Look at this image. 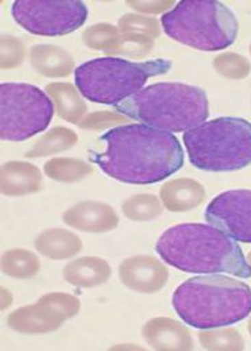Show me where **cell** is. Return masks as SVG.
<instances>
[{
  "label": "cell",
  "instance_id": "6da1fadb",
  "mask_svg": "<svg viewBox=\"0 0 251 351\" xmlns=\"http://www.w3.org/2000/svg\"><path fill=\"white\" fill-rule=\"evenodd\" d=\"M105 152L89 159L111 179L129 184H154L174 176L184 165V150L170 132L144 123L110 129L99 137Z\"/></svg>",
  "mask_w": 251,
  "mask_h": 351
},
{
  "label": "cell",
  "instance_id": "7a4b0ae2",
  "mask_svg": "<svg viewBox=\"0 0 251 351\" xmlns=\"http://www.w3.org/2000/svg\"><path fill=\"white\" fill-rule=\"evenodd\" d=\"M156 252L181 272L251 277L250 264L235 240L208 224L183 223L168 228L156 241Z\"/></svg>",
  "mask_w": 251,
  "mask_h": 351
},
{
  "label": "cell",
  "instance_id": "3957f363",
  "mask_svg": "<svg viewBox=\"0 0 251 351\" xmlns=\"http://www.w3.org/2000/svg\"><path fill=\"white\" fill-rule=\"evenodd\" d=\"M177 315L196 329L234 325L251 314V288L221 274L197 276L184 281L174 293Z\"/></svg>",
  "mask_w": 251,
  "mask_h": 351
},
{
  "label": "cell",
  "instance_id": "277c9868",
  "mask_svg": "<svg viewBox=\"0 0 251 351\" xmlns=\"http://www.w3.org/2000/svg\"><path fill=\"white\" fill-rule=\"evenodd\" d=\"M118 113L155 129L185 133L209 117L207 93L183 82H157L114 106Z\"/></svg>",
  "mask_w": 251,
  "mask_h": 351
},
{
  "label": "cell",
  "instance_id": "5b68a950",
  "mask_svg": "<svg viewBox=\"0 0 251 351\" xmlns=\"http://www.w3.org/2000/svg\"><path fill=\"white\" fill-rule=\"evenodd\" d=\"M168 38L204 52L226 49L238 36L239 23L232 10L217 0H183L163 14Z\"/></svg>",
  "mask_w": 251,
  "mask_h": 351
},
{
  "label": "cell",
  "instance_id": "8992f818",
  "mask_svg": "<svg viewBox=\"0 0 251 351\" xmlns=\"http://www.w3.org/2000/svg\"><path fill=\"white\" fill-rule=\"evenodd\" d=\"M189 162L208 173L238 171L251 165V123L243 118L220 117L183 136Z\"/></svg>",
  "mask_w": 251,
  "mask_h": 351
},
{
  "label": "cell",
  "instance_id": "52a82bcc",
  "mask_svg": "<svg viewBox=\"0 0 251 351\" xmlns=\"http://www.w3.org/2000/svg\"><path fill=\"white\" fill-rule=\"evenodd\" d=\"M171 69L172 62L166 59L98 58L81 64L75 71V81L86 99L116 106L140 92L150 78L167 75Z\"/></svg>",
  "mask_w": 251,
  "mask_h": 351
},
{
  "label": "cell",
  "instance_id": "ba28073f",
  "mask_svg": "<svg viewBox=\"0 0 251 351\" xmlns=\"http://www.w3.org/2000/svg\"><path fill=\"white\" fill-rule=\"evenodd\" d=\"M52 98L40 88L24 82L0 85V138L21 142L42 133L55 116Z\"/></svg>",
  "mask_w": 251,
  "mask_h": 351
},
{
  "label": "cell",
  "instance_id": "9c48e42d",
  "mask_svg": "<svg viewBox=\"0 0 251 351\" xmlns=\"http://www.w3.org/2000/svg\"><path fill=\"white\" fill-rule=\"evenodd\" d=\"M11 15L27 32L39 36H64L88 20V7L79 0H16Z\"/></svg>",
  "mask_w": 251,
  "mask_h": 351
},
{
  "label": "cell",
  "instance_id": "30bf717a",
  "mask_svg": "<svg viewBox=\"0 0 251 351\" xmlns=\"http://www.w3.org/2000/svg\"><path fill=\"white\" fill-rule=\"evenodd\" d=\"M81 309V301L76 295L68 293H47L39 301L27 305L11 313L7 318V325L12 330L40 335L56 332L62 324L77 315Z\"/></svg>",
  "mask_w": 251,
  "mask_h": 351
},
{
  "label": "cell",
  "instance_id": "8fae6325",
  "mask_svg": "<svg viewBox=\"0 0 251 351\" xmlns=\"http://www.w3.org/2000/svg\"><path fill=\"white\" fill-rule=\"evenodd\" d=\"M207 221L235 241L251 243V190L215 196L205 210Z\"/></svg>",
  "mask_w": 251,
  "mask_h": 351
},
{
  "label": "cell",
  "instance_id": "7c38bea8",
  "mask_svg": "<svg viewBox=\"0 0 251 351\" xmlns=\"http://www.w3.org/2000/svg\"><path fill=\"white\" fill-rule=\"evenodd\" d=\"M118 274L124 287L142 294L160 292L170 278L167 267L148 254H137L123 260Z\"/></svg>",
  "mask_w": 251,
  "mask_h": 351
},
{
  "label": "cell",
  "instance_id": "4fadbf2b",
  "mask_svg": "<svg viewBox=\"0 0 251 351\" xmlns=\"http://www.w3.org/2000/svg\"><path fill=\"white\" fill-rule=\"evenodd\" d=\"M62 220L73 230L88 234H105L116 230L119 216L116 210L103 202L83 200L68 208Z\"/></svg>",
  "mask_w": 251,
  "mask_h": 351
},
{
  "label": "cell",
  "instance_id": "5bb4252c",
  "mask_svg": "<svg viewBox=\"0 0 251 351\" xmlns=\"http://www.w3.org/2000/svg\"><path fill=\"white\" fill-rule=\"evenodd\" d=\"M142 335L146 343L159 351L194 350L192 332L188 328L168 317H155L148 319L143 328Z\"/></svg>",
  "mask_w": 251,
  "mask_h": 351
},
{
  "label": "cell",
  "instance_id": "9a60e30c",
  "mask_svg": "<svg viewBox=\"0 0 251 351\" xmlns=\"http://www.w3.org/2000/svg\"><path fill=\"white\" fill-rule=\"evenodd\" d=\"M41 186L42 176L38 166L23 160H10L1 166L0 191L3 195H31L39 193Z\"/></svg>",
  "mask_w": 251,
  "mask_h": 351
},
{
  "label": "cell",
  "instance_id": "2e32d148",
  "mask_svg": "<svg viewBox=\"0 0 251 351\" xmlns=\"http://www.w3.org/2000/svg\"><path fill=\"white\" fill-rule=\"evenodd\" d=\"M204 186L189 178L168 180L161 186L159 197L163 206L171 213H187L197 208L205 200Z\"/></svg>",
  "mask_w": 251,
  "mask_h": 351
},
{
  "label": "cell",
  "instance_id": "e0dca14e",
  "mask_svg": "<svg viewBox=\"0 0 251 351\" xmlns=\"http://www.w3.org/2000/svg\"><path fill=\"white\" fill-rule=\"evenodd\" d=\"M68 284L76 288L92 289L106 284L111 277V268L105 258L83 256L68 263L62 271Z\"/></svg>",
  "mask_w": 251,
  "mask_h": 351
},
{
  "label": "cell",
  "instance_id": "ac0fdd59",
  "mask_svg": "<svg viewBox=\"0 0 251 351\" xmlns=\"http://www.w3.org/2000/svg\"><path fill=\"white\" fill-rule=\"evenodd\" d=\"M29 60L34 69L44 77H68L75 71L73 56L66 49L52 44L34 45Z\"/></svg>",
  "mask_w": 251,
  "mask_h": 351
},
{
  "label": "cell",
  "instance_id": "d6986e66",
  "mask_svg": "<svg viewBox=\"0 0 251 351\" xmlns=\"http://www.w3.org/2000/svg\"><path fill=\"white\" fill-rule=\"evenodd\" d=\"M35 248L40 254L51 260H68L83 248L79 236L64 228H49L35 239Z\"/></svg>",
  "mask_w": 251,
  "mask_h": 351
},
{
  "label": "cell",
  "instance_id": "ffe728a7",
  "mask_svg": "<svg viewBox=\"0 0 251 351\" xmlns=\"http://www.w3.org/2000/svg\"><path fill=\"white\" fill-rule=\"evenodd\" d=\"M45 92L52 98L56 113L69 123L78 125L88 113V105L77 88L69 82H53L47 85Z\"/></svg>",
  "mask_w": 251,
  "mask_h": 351
},
{
  "label": "cell",
  "instance_id": "44dd1931",
  "mask_svg": "<svg viewBox=\"0 0 251 351\" xmlns=\"http://www.w3.org/2000/svg\"><path fill=\"white\" fill-rule=\"evenodd\" d=\"M78 136L69 128L56 126L45 133L25 153L27 158L55 156L70 150L77 145Z\"/></svg>",
  "mask_w": 251,
  "mask_h": 351
},
{
  "label": "cell",
  "instance_id": "7402d4cb",
  "mask_svg": "<svg viewBox=\"0 0 251 351\" xmlns=\"http://www.w3.org/2000/svg\"><path fill=\"white\" fill-rule=\"evenodd\" d=\"M44 173L60 183H77L94 173L88 162L77 158H53L45 162Z\"/></svg>",
  "mask_w": 251,
  "mask_h": 351
},
{
  "label": "cell",
  "instance_id": "603a6c76",
  "mask_svg": "<svg viewBox=\"0 0 251 351\" xmlns=\"http://www.w3.org/2000/svg\"><path fill=\"white\" fill-rule=\"evenodd\" d=\"M41 269L40 258L24 248L10 250L1 256V272L18 280H29Z\"/></svg>",
  "mask_w": 251,
  "mask_h": 351
},
{
  "label": "cell",
  "instance_id": "cb8c5ba5",
  "mask_svg": "<svg viewBox=\"0 0 251 351\" xmlns=\"http://www.w3.org/2000/svg\"><path fill=\"white\" fill-rule=\"evenodd\" d=\"M122 35L118 27L110 23H98L86 28L82 34L83 44L94 51H103L109 55H116L120 47Z\"/></svg>",
  "mask_w": 251,
  "mask_h": 351
},
{
  "label": "cell",
  "instance_id": "d4e9b609",
  "mask_svg": "<svg viewBox=\"0 0 251 351\" xmlns=\"http://www.w3.org/2000/svg\"><path fill=\"white\" fill-rule=\"evenodd\" d=\"M200 345L205 350L235 351L245 349L241 332L233 328H214L198 332Z\"/></svg>",
  "mask_w": 251,
  "mask_h": 351
},
{
  "label": "cell",
  "instance_id": "484cf974",
  "mask_svg": "<svg viewBox=\"0 0 251 351\" xmlns=\"http://www.w3.org/2000/svg\"><path fill=\"white\" fill-rule=\"evenodd\" d=\"M122 213L133 221H150L163 214V206L156 195L137 194L123 202Z\"/></svg>",
  "mask_w": 251,
  "mask_h": 351
},
{
  "label": "cell",
  "instance_id": "4316f807",
  "mask_svg": "<svg viewBox=\"0 0 251 351\" xmlns=\"http://www.w3.org/2000/svg\"><path fill=\"white\" fill-rule=\"evenodd\" d=\"M118 29L120 35H144L153 40L157 39L161 34L157 20L135 14H127L119 18Z\"/></svg>",
  "mask_w": 251,
  "mask_h": 351
},
{
  "label": "cell",
  "instance_id": "83f0119b",
  "mask_svg": "<svg viewBox=\"0 0 251 351\" xmlns=\"http://www.w3.org/2000/svg\"><path fill=\"white\" fill-rule=\"evenodd\" d=\"M213 66L218 75L229 80H243L250 75L251 64L242 55L225 52L213 60Z\"/></svg>",
  "mask_w": 251,
  "mask_h": 351
},
{
  "label": "cell",
  "instance_id": "f1b7e54d",
  "mask_svg": "<svg viewBox=\"0 0 251 351\" xmlns=\"http://www.w3.org/2000/svg\"><path fill=\"white\" fill-rule=\"evenodd\" d=\"M1 56L0 68L1 69H16L23 64L25 58V45L23 41L14 36H3L1 41Z\"/></svg>",
  "mask_w": 251,
  "mask_h": 351
},
{
  "label": "cell",
  "instance_id": "f546056e",
  "mask_svg": "<svg viewBox=\"0 0 251 351\" xmlns=\"http://www.w3.org/2000/svg\"><path fill=\"white\" fill-rule=\"evenodd\" d=\"M130 118L114 113V112H96L92 114H88L83 118L78 126L85 130H105L111 126H116L118 123H129Z\"/></svg>",
  "mask_w": 251,
  "mask_h": 351
},
{
  "label": "cell",
  "instance_id": "4dcf8cb0",
  "mask_svg": "<svg viewBox=\"0 0 251 351\" xmlns=\"http://www.w3.org/2000/svg\"><path fill=\"white\" fill-rule=\"evenodd\" d=\"M129 5H131L134 10L139 12H147V14H159L166 10H168L171 5H174V1H127Z\"/></svg>",
  "mask_w": 251,
  "mask_h": 351
},
{
  "label": "cell",
  "instance_id": "1f68e13d",
  "mask_svg": "<svg viewBox=\"0 0 251 351\" xmlns=\"http://www.w3.org/2000/svg\"><path fill=\"white\" fill-rule=\"evenodd\" d=\"M12 304V295L8 291L1 288V311L7 309Z\"/></svg>",
  "mask_w": 251,
  "mask_h": 351
},
{
  "label": "cell",
  "instance_id": "d6a6232c",
  "mask_svg": "<svg viewBox=\"0 0 251 351\" xmlns=\"http://www.w3.org/2000/svg\"><path fill=\"white\" fill-rule=\"evenodd\" d=\"M248 332H250L251 335V317L250 319H249V322H248Z\"/></svg>",
  "mask_w": 251,
  "mask_h": 351
},
{
  "label": "cell",
  "instance_id": "836d02e7",
  "mask_svg": "<svg viewBox=\"0 0 251 351\" xmlns=\"http://www.w3.org/2000/svg\"><path fill=\"white\" fill-rule=\"evenodd\" d=\"M249 264H250V267H251V252H250V254H249Z\"/></svg>",
  "mask_w": 251,
  "mask_h": 351
},
{
  "label": "cell",
  "instance_id": "e575fe53",
  "mask_svg": "<svg viewBox=\"0 0 251 351\" xmlns=\"http://www.w3.org/2000/svg\"><path fill=\"white\" fill-rule=\"evenodd\" d=\"M250 53H251V44H250Z\"/></svg>",
  "mask_w": 251,
  "mask_h": 351
}]
</instances>
